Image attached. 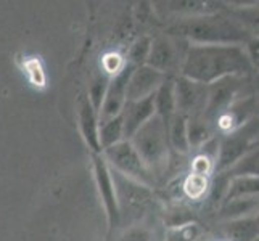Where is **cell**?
Listing matches in <instances>:
<instances>
[{"instance_id":"obj_1","label":"cell","mask_w":259,"mask_h":241,"mask_svg":"<svg viewBox=\"0 0 259 241\" xmlns=\"http://www.w3.org/2000/svg\"><path fill=\"white\" fill-rule=\"evenodd\" d=\"M256 66L243 45H195L189 43L179 76L209 85L224 77H249Z\"/></svg>"},{"instance_id":"obj_2","label":"cell","mask_w":259,"mask_h":241,"mask_svg":"<svg viewBox=\"0 0 259 241\" xmlns=\"http://www.w3.org/2000/svg\"><path fill=\"white\" fill-rule=\"evenodd\" d=\"M167 35L195 45H246L254 39L253 32L237 16L224 12L179 18L167 26Z\"/></svg>"},{"instance_id":"obj_3","label":"cell","mask_w":259,"mask_h":241,"mask_svg":"<svg viewBox=\"0 0 259 241\" xmlns=\"http://www.w3.org/2000/svg\"><path fill=\"white\" fill-rule=\"evenodd\" d=\"M129 141L159 185L171 169L172 161V151L167 141V129L163 121L155 114L134 133Z\"/></svg>"},{"instance_id":"obj_4","label":"cell","mask_w":259,"mask_h":241,"mask_svg":"<svg viewBox=\"0 0 259 241\" xmlns=\"http://www.w3.org/2000/svg\"><path fill=\"white\" fill-rule=\"evenodd\" d=\"M110 167V166H108ZM111 180L116 190V201L119 211V227L142 224L158 208V196L153 188L124 177L110 167Z\"/></svg>"},{"instance_id":"obj_5","label":"cell","mask_w":259,"mask_h":241,"mask_svg":"<svg viewBox=\"0 0 259 241\" xmlns=\"http://www.w3.org/2000/svg\"><path fill=\"white\" fill-rule=\"evenodd\" d=\"M256 148H257V118L249 121L238 130L221 135L218 158L216 163H214V174L227 171L238 159H242L246 153Z\"/></svg>"},{"instance_id":"obj_6","label":"cell","mask_w":259,"mask_h":241,"mask_svg":"<svg viewBox=\"0 0 259 241\" xmlns=\"http://www.w3.org/2000/svg\"><path fill=\"white\" fill-rule=\"evenodd\" d=\"M102 156L113 171L122 174L124 177L136 180L142 185H147L153 190L155 186H158L153 174L148 171V167L144 164V161L140 159L136 148L131 145L129 140H122L110 148L102 150Z\"/></svg>"},{"instance_id":"obj_7","label":"cell","mask_w":259,"mask_h":241,"mask_svg":"<svg viewBox=\"0 0 259 241\" xmlns=\"http://www.w3.org/2000/svg\"><path fill=\"white\" fill-rule=\"evenodd\" d=\"M245 84H248V77H224L208 85L206 105L201 113L203 121L209 124L214 130V121L224 111L227 106L242 97V90ZM216 133V132H214Z\"/></svg>"},{"instance_id":"obj_8","label":"cell","mask_w":259,"mask_h":241,"mask_svg":"<svg viewBox=\"0 0 259 241\" xmlns=\"http://www.w3.org/2000/svg\"><path fill=\"white\" fill-rule=\"evenodd\" d=\"M182 43H185V40L172 37V35H156L155 39H151L145 65L166 76H172V73L181 69L185 50L189 47V43L185 47H181Z\"/></svg>"},{"instance_id":"obj_9","label":"cell","mask_w":259,"mask_h":241,"mask_svg":"<svg viewBox=\"0 0 259 241\" xmlns=\"http://www.w3.org/2000/svg\"><path fill=\"white\" fill-rule=\"evenodd\" d=\"M92 166H94V177L100 201L103 204V209L106 212V220H108V230L110 233L119 227V211H118V201H116V190L111 180L110 167L106 164L102 153H92Z\"/></svg>"},{"instance_id":"obj_10","label":"cell","mask_w":259,"mask_h":241,"mask_svg":"<svg viewBox=\"0 0 259 241\" xmlns=\"http://www.w3.org/2000/svg\"><path fill=\"white\" fill-rule=\"evenodd\" d=\"M254 118H257V100L253 93H248L232 102L216 118L212 127L214 132H219L221 135H224V133L238 130Z\"/></svg>"},{"instance_id":"obj_11","label":"cell","mask_w":259,"mask_h":241,"mask_svg":"<svg viewBox=\"0 0 259 241\" xmlns=\"http://www.w3.org/2000/svg\"><path fill=\"white\" fill-rule=\"evenodd\" d=\"M208 85L187 79L184 76L174 77V102L176 114H182L185 118L201 116L206 105Z\"/></svg>"},{"instance_id":"obj_12","label":"cell","mask_w":259,"mask_h":241,"mask_svg":"<svg viewBox=\"0 0 259 241\" xmlns=\"http://www.w3.org/2000/svg\"><path fill=\"white\" fill-rule=\"evenodd\" d=\"M134 71V66L129 63H124L119 71L110 77L108 85H106L105 98L102 103V108L98 111V122L108 121L121 114L122 106L126 103V92H127V82Z\"/></svg>"},{"instance_id":"obj_13","label":"cell","mask_w":259,"mask_h":241,"mask_svg":"<svg viewBox=\"0 0 259 241\" xmlns=\"http://www.w3.org/2000/svg\"><path fill=\"white\" fill-rule=\"evenodd\" d=\"M169 76L159 73V71L150 68L147 65H142L134 68L132 74L127 82V92H126V100L136 102L153 95L159 85H161Z\"/></svg>"},{"instance_id":"obj_14","label":"cell","mask_w":259,"mask_h":241,"mask_svg":"<svg viewBox=\"0 0 259 241\" xmlns=\"http://www.w3.org/2000/svg\"><path fill=\"white\" fill-rule=\"evenodd\" d=\"M153 116H155V93L136 102L126 100L121 111L124 140H131L134 133L144 126L147 121L153 118Z\"/></svg>"},{"instance_id":"obj_15","label":"cell","mask_w":259,"mask_h":241,"mask_svg":"<svg viewBox=\"0 0 259 241\" xmlns=\"http://www.w3.org/2000/svg\"><path fill=\"white\" fill-rule=\"evenodd\" d=\"M77 119H79V130L85 141V145L92 153H102L100 143H98V113L89 100L87 93H82L77 100Z\"/></svg>"},{"instance_id":"obj_16","label":"cell","mask_w":259,"mask_h":241,"mask_svg":"<svg viewBox=\"0 0 259 241\" xmlns=\"http://www.w3.org/2000/svg\"><path fill=\"white\" fill-rule=\"evenodd\" d=\"M222 233L226 241H257V216H248L235 220L222 222Z\"/></svg>"},{"instance_id":"obj_17","label":"cell","mask_w":259,"mask_h":241,"mask_svg":"<svg viewBox=\"0 0 259 241\" xmlns=\"http://www.w3.org/2000/svg\"><path fill=\"white\" fill-rule=\"evenodd\" d=\"M155 114L167 129V124L176 114V102H174V76H169L164 82L159 85L155 92Z\"/></svg>"},{"instance_id":"obj_18","label":"cell","mask_w":259,"mask_h":241,"mask_svg":"<svg viewBox=\"0 0 259 241\" xmlns=\"http://www.w3.org/2000/svg\"><path fill=\"white\" fill-rule=\"evenodd\" d=\"M248 216H257V196L232 200L229 203L221 204L218 209V219L222 222L242 219Z\"/></svg>"},{"instance_id":"obj_19","label":"cell","mask_w":259,"mask_h":241,"mask_svg":"<svg viewBox=\"0 0 259 241\" xmlns=\"http://www.w3.org/2000/svg\"><path fill=\"white\" fill-rule=\"evenodd\" d=\"M166 5H169L167 10L179 15V18L211 15V13H218L222 10V8L219 7V4L198 2V0H174V2H167Z\"/></svg>"},{"instance_id":"obj_20","label":"cell","mask_w":259,"mask_h":241,"mask_svg":"<svg viewBox=\"0 0 259 241\" xmlns=\"http://www.w3.org/2000/svg\"><path fill=\"white\" fill-rule=\"evenodd\" d=\"M167 141L171 151L176 155H187L190 151L187 140V118L182 114H174L167 124Z\"/></svg>"},{"instance_id":"obj_21","label":"cell","mask_w":259,"mask_h":241,"mask_svg":"<svg viewBox=\"0 0 259 241\" xmlns=\"http://www.w3.org/2000/svg\"><path fill=\"white\" fill-rule=\"evenodd\" d=\"M259 191V178L257 177H230L227 190L222 203H229L232 200L248 198V196H257Z\"/></svg>"},{"instance_id":"obj_22","label":"cell","mask_w":259,"mask_h":241,"mask_svg":"<svg viewBox=\"0 0 259 241\" xmlns=\"http://www.w3.org/2000/svg\"><path fill=\"white\" fill-rule=\"evenodd\" d=\"M216 135L209 124L203 121L201 116H190L187 118V140L190 150H198L204 141Z\"/></svg>"},{"instance_id":"obj_23","label":"cell","mask_w":259,"mask_h":241,"mask_svg":"<svg viewBox=\"0 0 259 241\" xmlns=\"http://www.w3.org/2000/svg\"><path fill=\"white\" fill-rule=\"evenodd\" d=\"M124 140V129H122V118L118 114L116 118L100 122L98 126V143L100 148H110Z\"/></svg>"},{"instance_id":"obj_24","label":"cell","mask_w":259,"mask_h":241,"mask_svg":"<svg viewBox=\"0 0 259 241\" xmlns=\"http://www.w3.org/2000/svg\"><path fill=\"white\" fill-rule=\"evenodd\" d=\"M190 222H198V216L193 211V208L187 203H174L164 211V227H181Z\"/></svg>"},{"instance_id":"obj_25","label":"cell","mask_w":259,"mask_h":241,"mask_svg":"<svg viewBox=\"0 0 259 241\" xmlns=\"http://www.w3.org/2000/svg\"><path fill=\"white\" fill-rule=\"evenodd\" d=\"M209 183H211L209 177L189 172L182 182V193L190 201H201L208 196Z\"/></svg>"},{"instance_id":"obj_26","label":"cell","mask_w":259,"mask_h":241,"mask_svg":"<svg viewBox=\"0 0 259 241\" xmlns=\"http://www.w3.org/2000/svg\"><path fill=\"white\" fill-rule=\"evenodd\" d=\"M204 235V228L200 222H190L181 227L166 228L164 241H198Z\"/></svg>"},{"instance_id":"obj_27","label":"cell","mask_w":259,"mask_h":241,"mask_svg":"<svg viewBox=\"0 0 259 241\" xmlns=\"http://www.w3.org/2000/svg\"><path fill=\"white\" fill-rule=\"evenodd\" d=\"M257 158H259L257 148L251 150L224 172H227L230 177H257Z\"/></svg>"},{"instance_id":"obj_28","label":"cell","mask_w":259,"mask_h":241,"mask_svg":"<svg viewBox=\"0 0 259 241\" xmlns=\"http://www.w3.org/2000/svg\"><path fill=\"white\" fill-rule=\"evenodd\" d=\"M150 45H151V39L148 37V35H144V37L137 39L129 49V55H127L126 63L132 65L134 68L145 65L148 52H150Z\"/></svg>"},{"instance_id":"obj_29","label":"cell","mask_w":259,"mask_h":241,"mask_svg":"<svg viewBox=\"0 0 259 241\" xmlns=\"http://www.w3.org/2000/svg\"><path fill=\"white\" fill-rule=\"evenodd\" d=\"M108 76H97L92 79V82L89 84V100H91L92 106L95 108V111L98 113L102 108V103H103V98H105V92H106V85H108Z\"/></svg>"},{"instance_id":"obj_30","label":"cell","mask_w":259,"mask_h":241,"mask_svg":"<svg viewBox=\"0 0 259 241\" xmlns=\"http://www.w3.org/2000/svg\"><path fill=\"white\" fill-rule=\"evenodd\" d=\"M151 238H153L151 236V230L144 224H139L127 227L126 231L121 235L119 241H151Z\"/></svg>"}]
</instances>
